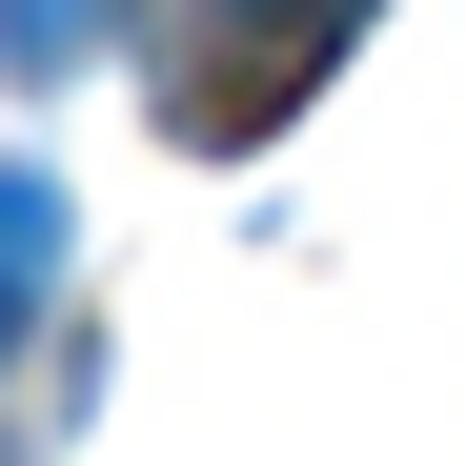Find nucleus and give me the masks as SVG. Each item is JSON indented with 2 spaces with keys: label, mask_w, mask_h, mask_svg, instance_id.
<instances>
[{
  "label": "nucleus",
  "mask_w": 466,
  "mask_h": 466,
  "mask_svg": "<svg viewBox=\"0 0 466 466\" xmlns=\"http://www.w3.org/2000/svg\"><path fill=\"white\" fill-rule=\"evenodd\" d=\"M385 21V0H183L163 21V142H203V163H244V142L304 122V82Z\"/></svg>",
  "instance_id": "1"
},
{
  "label": "nucleus",
  "mask_w": 466,
  "mask_h": 466,
  "mask_svg": "<svg viewBox=\"0 0 466 466\" xmlns=\"http://www.w3.org/2000/svg\"><path fill=\"white\" fill-rule=\"evenodd\" d=\"M0 466H21V446H0Z\"/></svg>",
  "instance_id": "4"
},
{
  "label": "nucleus",
  "mask_w": 466,
  "mask_h": 466,
  "mask_svg": "<svg viewBox=\"0 0 466 466\" xmlns=\"http://www.w3.org/2000/svg\"><path fill=\"white\" fill-rule=\"evenodd\" d=\"M61 244H82V223H61V183H41V163H0V345L61 304Z\"/></svg>",
  "instance_id": "2"
},
{
  "label": "nucleus",
  "mask_w": 466,
  "mask_h": 466,
  "mask_svg": "<svg viewBox=\"0 0 466 466\" xmlns=\"http://www.w3.org/2000/svg\"><path fill=\"white\" fill-rule=\"evenodd\" d=\"M122 41V0H0V82H82Z\"/></svg>",
  "instance_id": "3"
}]
</instances>
